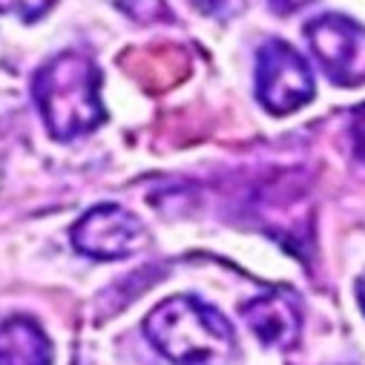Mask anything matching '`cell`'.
<instances>
[{"mask_svg":"<svg viewBox=\"0 0 365 365\" xmlns=\"http://www.w3.org/2000/svg\"><path fill=\"white\" fill-rule=\"evenodd\" d=\"M147 339L173 365H227L236 351L233 325L196 297H170L144 322Z\"/></svg>","mask_w":365,"mask_h":365,"instance_id":"1","label":"cell"},{"mask_svg":"<svg viewBox=\"0 0 365 365\" xmlns=\"http://www.w3.org/2000/svg\"><path fill=\"white\" fill-rule=\"evenodd\" d=\"M0 365H52V345L38 322L26 317L0 322Z\"/></svg>","mask_w":365,"mask_h":365,"instance_id":"7","label":"cell"},{"mask_svg":"<svg viewBox=\"0 0 365 365\" xmlns=\"http://www.w3.org/2000/svg\"><path fill=\"white\" fill-rule=\"evenodd\" d=\"M256 96L273 115L305 107L314 98V75L305 58L282 41H267L256 55Z\"/></svg>","mask_w":365,"mask_h":365,"instance_id":"3","label":"cell"},{"mask_svg":"<svg viewBox=\"0 0 365 365\" xmlns=\"http://www.w3.org/2000/svg\"><path fill=\"white\" fill-rule=\"evenodd\" d=\"M305 38L328 81L336 86L365 83V26L342 15H322L305 26Z\"/></svg>","mask_w":365,"mask_h":365,"instance_id":"4","label":"cell"},{"mask_svg":"<svg viewBox=\"0 0 365 365\" xmlns=\"http://www.w3.org/2000/svg\"><path fill=\"white\" fill-rule=\"evenodd\" d=\"M72 242L93 259H127L147 245V230L130 210L118 205H98L72 227Z\"/></svg>","mask_w":365,"mask_h":365,"instance_id":"5","label":"cell"},{"mask_svg":"<svg viewBox=\"0 0 365 365\" xmlns=\"http://www.w3.org/2000/svg\"><path fill=\"white\" fill-rule=\"evenodd\" d=\"M356 297H359V305H362V311H365V277L356 282Z\"/></svg>","mask_w":365,"mask_h":365,"instance_id":"9","label":"cell"},{"mask_svg":"<svg viewBox=\"0 0 365 365\" xmlns=\"http://www.w3.org/2000/svg\"><path fill=\"white\" fill-rule=\"evenodd\" d=\"M98 83L101 75L96 63L78 52H63L38 69L35 101L55 138L69 141L86 135L104 121Z\"/></svg>","mask_w":365,"mask_h":365,"instance_id":"2","label":"cell"},{"mask_svg":"<svg viewBox=\"0 0 365 365\" xmlns=\"http://www.w3.org/2000/svg\"><path fill=\"white\" fill-rule=\"evenodd\" d=\"M351 141H354V153L356 158L365 161V104L354 110L351 115Z\"/></svg>","mask_w":365,"mask_h":365,"instance_id":"8","label":"cell"},{"mask_svg":"<svg viewBox=\"0 0 365 365\" xmlns=\"http://www.w3.org/2000/svg\"><path fill=\"white\" fill-rule=\"evenodd\" d=\"M247 328L270 348H291L299 339L302 317L291 294H264L242 305Z\"/></svg>","mask_w":365,"mask_h":365,"instance_id":"6","label":"cell"}]
</instances>
